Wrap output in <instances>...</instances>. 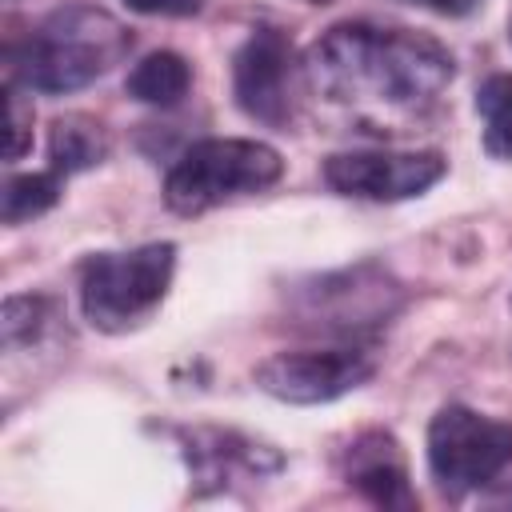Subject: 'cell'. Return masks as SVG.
<instances>
[{
	"mask_svg": "<svg viewBox=\"0 0 512 512\" xmlns=\"http://www.w3.org/2000/svg\"><path fill=\"white\" fill-rule=\"evenodd\" d=\"M440 152H336L324 160V180L356 200H412L444 176Z\"/></svg>",
	"mask_w": 512,
	"mask_h": 512,
	"instance_id": "obj_9",
	"label": "cell"
},
{
	"mask_svg": "<svg viewBox=\"0 0 512 512\" xmlns=\"http://www.w3.org/2000/svg\"><path fill=\"white\" fill-rule=\"evenodd\" d=\"M140 16H192L200 12V0H124Z\"/></svg>",
	"mask_w": 512,
	"mask_h": 512,
	"instance_id": "obj_18",
	"label": "cell"
},
{
	"mask_svg": "<svg viewBox=\"0 0 512 512\" xmlns=\"http://www.w3.org/2000/svg\"><path fill=\"white\" fill-rule=\"evenodd\" d=\"M124 88H128V96L140 100V104L176 108V104L188 96V88H192V68H188V60H184L180 52L160 48V52H148V56L128 72Z\"/></svg>",
	"mask_w": 512,
	"mask_h": 512,
	"instance_id": "obj_12",
	"label": "cell"
},
{
	"mask_svg": "<svg viewBox=\"0 0 512 512\" xmlns=\"http://www.w3.org/2000/svg\"><path fill=\"white\" fill-rule=\"evenodd\" d=\"M304 80V64L280 28H256L232 60V96L240 112L268 128H288L296 120Z\"/></svg>",
	"mask_w": 512,
	"mask_h": 512,
	"instance_id": "obj_6",
	"label": "cell"
},
{
	"mask_svg": "<svg viewBox=\"0 0 512 512\" xmlns=\"http://www.w3.org/2000/svg\"><path fill=\"white\" fill-rule=\"evenodd\" d=\"M508 28H512V20H508Z\"/></svg>",
	"mask_w": 512,
	"mask_h": 512,
	"instance_id": "obj_21",
	"label": "cell"
},
{
	"mask_svg": "<svg viewBox=\"0 0 512 512\" xmlns=\"http://www.w3.org/2000/svg\"><path fill=\"white\" fill-rule=\"evenodd\" d=\"M412 4L432 8V12H440V16H464V12L476 8V0H412Z\"/></svg>",
	"mask_w": 512,
	"mask_h": 512,
	"instance_id": "obj_19",
	"label": "cell"
},
{
	"mask_svg": "<svg viewBox=\"0 0 512 512\" xmlns=\"http://www.w3.org/2000/svg\"><path fill=\"white\" fill-rule=\"evenodd\" d=\"M60 200V172H20L4 184V224H24Z\"/></svg>",
	"mask_w": 512,
	"mask_h": 512,
	"instance_id": "obj_15",
	"label": "cell"
},
{
	"mask_svg": "<svg viewBox=\"0 0 512 512\" xmlns=\"http://www.w3.org/2000/svg\"><path fill=\"white\" fill-rule=\"evenodd\" d=\"M108 156V136L88 116H60L48 132V160L60 176L84 172Z\"/></svg>",
	"mask_w": 512,
	"mask_h": 512,
	"instance_id": "obj_13",
	"label": "cell"
},
{
	"mask_svg": "<svg viewBox=\"0 0 512 512\" xmlns=\"http://www.w3.org/2000/svg\"><path fill=\"white\" fill-rule=\"evenodd\" d=\"M376 372V352L360 344L340 348H304V352H276L256 364L260 392L284 404H328Z\"/></svg>",
	"mask_w": 512,
	"mask_h": 512,
	"instance_id": "obj_8",
	"label": "cell"
},
{
	"mask_svg": "<svg viewBox=\"0 0 512 512\" xmlns=\"http://www.w3.org/2000/svg\"><path fill=\"white\" fill-rule=\"evenodd\" d=\"M476 112L484 120V148L492 156H512V76L496 72L476 92Z\"/></svg>",
	"mask_w": 512,
	"mask_h": 512,
	"instance_id": "obj_14",
	"label": "cell"
},
{
	"mask_svg": "<svg viewBox=\"0 0 512 512\" xmlns=\"http://www.w3.org/2000/svg\"><path fill=\"white\" fill-rule=\"evenodd\" d=\"M32 140V108L20 100L16 88H8V160H20Z\"/></svg>",
	"mask_w": 512,
	"mask_h": 512,
	"instance_id": "obj_17",
	"label": "cell"
},
{
	"mask_svg": "<svg viewBox=\"0 0 512 512\" xmlns=\"http://www.w3.org/2000/svg\"><path fill=\"white\" fill-rule=\"evenodd\" d=\"M404 304L400 284L388 280V272L360 264L348 272H332L312 280V288L296 292V312L312 332H340L356 336L368 328L388 324V316Z\"/></svg>",
	"mask_w": 512,
	"mask_h": 512,
	"instance_id": "obj_7",
	"label": "cell"
},
{
	"mask_svg": "<svg viewBox=\"0 0 512 512\" xmlns=\"http://www.w3.org/2000/svg\"><path fill=\"white\" fill-rule=\"evenodd\" d=\"M176 272V248L140 244L128 252H96L80 268V308L100 332H124L140 324L168 292Z\"/></svg>",
	"mask_w": 512,
	"mask_h": 512,
	"instance_id": "obj_4",
	"label": "cell"
},
{
	"mask_svg": "<svg viewBox=\"0 0 512 512\" xmlns=\"http://www.w3.org/2000/svg\"><path fill=\"white\" fill-rule=\"evenodd\" d=\"M132 48V32L104 8L68 4L8 40V76L36 92H76L112 72Z\"/></svg>",
	"mask_w": 512,
	"mask_h": 512,
	"instance_id": "obj_2",
	"label": "cell"
},
{
	"mask_svg": "<svg viewBox=\"0 0 512 512\" xmlns=\"http://www.w3.org/2000/svg\"><path fill=\"white\" fill-rule=\"evenodd\" d=\"M512 464V424L448 404L428 424V468L448 496L492 484Z\"/></svg>",
	"mask_w": 512,
	"mask_h": 512,
	"instance_id": "obj_5",
	"label": "cell"
},
{
	"mask_svg": "<svg viewBox=\"0 0 512 512\" xmlns=\"http://www.w3.org/2000/svg\"><path fill=\"white\" fill-rule=\"evenodd\" d=\"M308 4H332V0H308Z\"/></svg>",
	"mask_w": 512,
	"mask_h": 512,
	"instance_id": "obj_20",
	"label": "cell"
},
{
	"mask_svg": "<svg viewBox=\"0 0 512 512\" xmlns=\"http://www.w3.org/2000/svg\"><path fill=\"white\" fill-rule=\"evenodd\" d=\"M344 480L380 508H412L416 504V496L408 488V468H404L400 444L380 428L360 432L344 448Z\"/></svg>",
	"mask_w": 512,
	"mask_h": 512,
	"instance_id": "obj_10",
	"label": "cell"
},
{
	"mask_svg": "<svg viewBox=\"0 0 512 512\" xmlns=\"http://www.w3.org/2000/svg\"><path fill=\"white\" fill-rule=\"evenodd\" d=\"M284 176V160L264 140L208 136L196 140L164 180V204L180 216H200L232 196L264 192Z\"/></svg>",
	"mask_w": 512,
	"mask_h": 512,
	"instance_id": "obj_3",
	"label": "cell"
},
{
	"mask_svg": "<svg viewBox=\"0 0 512 512\" xmlns=\"http://www.w3.org/2000/svg\"><path fill=\"white\" fill-rule=\"evenodd\" d=\"M44 316H48V304L40 296H8L4 300V344L8 348L32 344L44 328Z\"/></svg>",
	"mask_w": 512,
	"mask_h": 512,
	"instance_id": "obj_16",
	"label": "cell"
},
{
	"mask_svg": "<svg viewBox=\"0 0 512 512\" xmlns=\"http://www.w3.org/2000/svg\"><path fill=\"white\" fill-rule=\"evenodd\" d=\"M304 76L320 96L384 132L396 116L420 120L432 112L448 92L456 64L452 52L428 32L348 20L328 28L308 48Z\"/></svg>",
	"mask_w": 512,
	"mask_h": 512,
	"instance_id": "obj_1",
	"label": "cell"
},
{
	"mask_svg": "<svg viewBox=\"0 0 512 512\" xmlns=\"http://www.w3.org/2000/svg\"><path fill=\"white\" fill-rule=\"evenodd\" d=\"M188 464L196 468L200 480L224 484L236 472H244V476L276 472L280 456L268 452V444H256L248 436L220 432V428H196V432H188Z\"/></svg>",
	"mask_w": 512,
	"mask_h": 512,
	"instance_id": "obj_11",
	"label": "cell"
}]
</instances>
